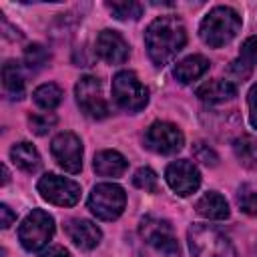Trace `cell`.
I'll return each instance as SVG.
<instances>
[{
  "mask_svg": "<svg viewBox=\"0 0 257 257\" xmlns=\"http://www.w3.org/2000/svg\"><path fill=\"white\" fill-rule=\"evenodd\" d=\"M187 42V30L177 16H157L145 32V44L149 58L155 66H165Z\"/></svg>",
  "mask_w": 257,
  "mask_h": 257,
  "instance_id": "cell-1",
  "label": "cell"
},
{
  "mask_svg": "<svg viewBox=\"0 0 257 257\" xmlns=\"http://www.w3.org/2000/svg\"><path fill=\"white\" fill-rule=\"evenodd\" d=\"M241 30V16L231 6H215L203 18L199 26V34L205 44L213 48H221L229 44Z\"/></svg>",
  "mask_w": 257,
  "mask_h": 257,
  "instance_id": "cell-2",
  "label": "cell"
},
{
  "mask_svg": "<svg viewBox=\"0 0 257 257\" xmlns=\"http://www.w3.org/2000/svg\"><path fill=\"white\" fill-rule=\"evenodd\" d=\"M189 249L193 257H233L235 249L229 237L213 225H191L189 233Z\"/></svg>",
  "mask_w": 257,
  "mask_h": 257,
  "instance_id": "cell-3",
  "label": "cell"
},
{
  "mask_svg": "<svg viewBox=\"0 0 257 257\" xmlns=\"http://www.w3.org/2000/svg\"><path fill=\"white\" fill-rule=\"evenodd\" d=\"M54 235V221L46 211L34 209L18 227V241L26 251H40Z\"/></svg>",
  "mask_w": 257,
  "mask_h": 257,
  "instance_id": "cell-4",
  "label": "cell"
},
{
  "mask_svg": "<svg viewBox=\"0 0 257 257\" xmlns=\"http://www.w3.org/2000/svg\"><path fill=\"white\" fill-rule=\"evenodd\" d=\"M126 205V193L114 183H100L88 195V209L102 221H114L120 217Z\"/></svg>",
  "mask_w": 257,
  "mask_h": 257,
  "instance_id": "cell-5",
  "label": "cell"
},
{
  "mask_svg": "<svg viewBox=\"0 0 257 257\" xmlns=\"http://www.w3.org/2000/svg\"><path fill=\"white\" fill-rule=\"evenodd\" d=\"M112 96L114 102L128 112H139L149 102L147 86L128 70H122L112 78Z\"/></svg>",
  "mask_w": 257,
  "mask_h": 257,
  "instance_id": "cell-6",
  "label": "cell"
},
{
  "mask_svg": "<svg viewBox=\"0 0 257 257\" xmlns=\"http://www.w3.org/2000/svg\"><path fill=\"white\" fill-rule=\"evenodd\" d=\"M36 189L42 195V199H46L48 203L60 205V207H72L80 199V185L74 183L72 179L60 177L54 173L40 177Z\"/></svg>",
  "mask_w": 257,
  "mask_h": 257,
  "instance_id": "cell-7",
  "label": "cell"
},
{
  "mask_svg": "<svg viewBox=\"0 0 257 257\" xmlns=\"http://www.w3.org/2000/svg\"><path fill=\"white\" fill-rule=\"evenodd\" d=\"M76 102L80 110L90 118H104L108 116L110 108L102 94V84L96 76H82L76 82Z\"/></svg>",
  "mask_w": 257,
  "mask_h": 257,
  "instance_id": "cell-8",
  "label": "cell"
},
{
  "mask_svg": "<svg viewBox=\"0 0 257 257\" xmlns=\"http://www.w3.org/2000/svg\"><path fill=\"white\" fill-rule=\"evenodd\" d=\"M139 233L145 239V243L151 245L153 249H157L165 255H179V245H177V239H175V233H173V227L169 225V221L149 215V217L141 219Z\"/></svg>",
  "mask_w": 257,
  "mask_h": 257,
  "instance_id": "cell-9",
  "label": "cell"
},
{
  "mask_svg": "<svg viewBox=\"0 0 257 257\" xmlns=\"http://www.w3.org/2000/svg\"><path fill=\"white\" fill-rule=\"evenodd\" d=\"M183 143H185L183 133L171 122H153L145 133L147 149L159 155H173L183 149Z\"/></svg>",
  "mask_w": 257,
  "mask_h": 257,
  "instance_id": "cell-10",
  "label": "cell"
},
{
  "mask_svg": "<svg viewBox=\"0 0 257 257\" xmlns=\"http://www.w3.org/2000/svg\"><path fill=\"white\" fill-rule=\"evenodd\" d=\"M52 157L66 173H78L82 169V143L74 133H60L50 145Z\"/></svg>",
  "mask_w": 257,
  "mask_h": 257,
  "instance_id": "cell-11",
  "label": "cell"
},
{
  "mask_svg": "<svg viewBox=\"0 0 257 257\" xmlns=\"http://www.w3.org/2000/svg\"><path fill=\"white\" fill-rule=\"evenodd\" d=\"M165 179H167L169 187L181 197H187V195L195 193L201 185L199 169L187 159L173 161L165 171Z\"/></svg>",
  "mask_w": 257,
  "mask_h": 257,
  "instance_id": "cell-12",
  "label": "cell"
},
{
  "mask_svg": "<svg viewBox=\"0 0 257 257\" xmlns=\"http://www.w3.org/2000/svg\"><path fill=\"white\" fill-rule=\"evenodd\" d=\"M96 54L108 64H122L128 58V44L116 30H102L96 36Z\"/></svg>",
  "mask_w": 257,
  "mask_h": 257,
  "instance_id": "cell-13",
  "label": "cell"
},
{
  "mask_svg": "<svg viewBox=\"0 0 257 257\" xmlns=\"http://www.w3.org/2000/svg\"><path fill=\"white\" fill-rule=\"evenodd\" d=\"M66 235H68V239L76 247L86 249V251L94 249L100 243V237H102L100 229L94 223L86 221V219H72V221H68L66 223Z\"/></svg>",
  "mask_w": 257,
  "mask_h": 257,
  "instance_id": "cell-14",
  "label": "cell"
},
{
  "mask_svg": "<svg viewBox=\"0 0 257 257\" xmlns=\"http://www.w3.org/2000/svg\"><path fill=\"white\" fill-rule=\"evenodd\" d=\"M207 70H209V60L201 54H193V56H187L181 62H177V66L173 68V76L181 84H189V82L201 78Z\"/></svg>",
  "mask_w": 257,
  "mask_h": 257,
  "instance_id": "cell-15",
  "label": "cell"
},
{
  "mask_svg": "<svg viewBox=\"0 0 257 257\" xmlns=\"http://www.w3.org/2000/svg\"><path fill=\"white\" fill-rule=\"evenodd\" d=\"M92 167L100 177H120L126 171L128 163L118 151L106 149V151H100V153L94 155Z\"/></svg>",
  "mask_w": 257,
  "mask_h": 257,
  "instance_id": "cell-16",
  "label": "cell"
},
{
  "mask_svg": "<svg viewBox=\"0 0 257 257\" xmlns=\"http://www.w3.org/2000/svg\"><path fill=\"white\" fill-rule=\"evenodd\" d=\"M195 209H197V213H199L201 217L213 219V221H223V219L229 217V203L225 201L223 195H219V193H215V191L205 193V195L197 201Z\"/></svg>",
  "mask_w": 257,
  "mask_h": 257,
  "instance_id": "cell-17",
  "label": "cell"
},
{
  "mask_svg": "<svg viewBox=\"0 0 257 257\" xmlns=\"http://www.w3.org/2000/svg\"><path fill=\"white\" fill-rule=\"evenodd\" d=\"M235 94H237L235 84L231 80H221V78L209 80L197 88V96L205 102H225L231 100Z\"/></svg>",
  "mask_w": 257,
  "mask_h": 257,
  "instance_id": "cell-18",
  "label": "cell"
},
{
  "mask_svg": "<svg viewBox=\"0 0 257 257\" xmlns=\"http://www.w3.org/2000/svg\"><path fill=\"white\" fill-rule=\"evenodd\" d=\"M10 159H12V163L18 169H22L26 173H34L40 167V155H38V151L30 143H18V145H14L10 149Z\"/></svg>",
  "mask_w": 257,
  "mask_h": 257,
  "instance_id": "cell-19",
  "label": "cell"
},
{
  "mask_svg": "<svg viewBox=\"0 0 257 257\" xmlns=\"http://www.w3.org/2000/svg\"><path fill=\"white\" fill-rule=\"evenodd\" d=\"M2 80H4V90L8 92L10 98H22L24 96V74H22V68L16 60H8L4 64Z\"/></svg>",
  "mask_w": 257,
  "mask_h": 257,
  "instance_id": "cell-20",
  "label": "cell"
},
{
  "mask_svg": "<svg viewBox=\"0 0 257 257\" xmlns=\"http://www.w3.org/2000/svg\"><path fill=\"white\" fill-rule=\"evenodd\" d=\"M257 64V36H251L243 42L241 46V54H239V60L233 62L231 70L243 80L251 74V68Z\"/></svg>",
  "mask_w": 257,
  "mask_h": 257,
  "instance_id": "cell-21",
  "label": "cell"
},
{
  "mask_svg": "<svg viewBox=\"0 0 257 257\" xmlns=\"http://www.w3.org/2000/svg\"><path fill=\"white\" fill-rule=\"evenodd\" d=\"M32 98H34V102H36L40 108L52 110V108H56V106L60 104V100H62V90H60V86H56L54 82H46V84H40V86L34 90Z\"/></svg>",
  "mask_w": 257,
  "mask_h": 257,
  "instance_id": "cell-22",
  "label": "cell"
},
{
  "mask_svg": "<svg viewBox=\"0 0 257 257\" xmlns=\"http://www.w3.org/2000/svg\"><path fill=\"white\" fill-rule=\"evenodd\" d=\"M237 159L245 167H257V141L253 137H241L233 145Z\"/></svg>",
  "mask_w": 257,
  "mask_h": 257,
  "instance_id": "cell-23",
  "label": "cell"
},
{
  "mask_svg": "<svg viewBox=\"0 0 257 257\" xmlns=\"http://www.w3.org/2000/svg\"><path fill=\"white\" fill-rule=\"evenodd\" d=\"M106 8L114 14V18L118 20H137L143 14V6L139 2L133 0H124V2H106Z\"/></svg>",
  "mask_w": 257,
  "mask_h": 257,
  "instance_id": "cell-24",
  "label": "cell"
},
{
  "mask_svg": "<svg viewBox=\"0 0 257 257\" xmlns=\"http://www.w3.org/2000/svg\"><path fill=\"white\" fill-rule=\"evenodd\" d=\"M157 183H159L157 173H155L153 169H149V167H141V169H137V173L133 175V185L139 187V189H143V191L155 193V191H157Z\"/></svg>",
  "mask_w": 257,
  "mask_h": 257,
  "instance_id": "cell-25",
  "label": "cell"
},
{
  "mask_svg": "<svg viewBox=\"0 0 257 257\" xmlns=\"http://www.w3.org/2000/svg\"><path fill=\"white\" fill-rule=\"evenodd\" d=\"M237 203H239L243 213L257 215V189H253L249 185H243L237 193Z\"/></svg>",
  "mask_w": 257,
  "mask_h": 257,
  "instance_id": "cell-26",
  "label": "cell"
},
{
  "mask_svg": "<svg viewBox=\"0 0 257 257\" xmlns=\"http://www.w3.org/2000/svg\"><path fill=\"white\" fill-rule=\"evenodd\" d=\"M48 60V52L42 44H30L26 50H24V62L30 66V68H40L44 66Z\"/></svg>",
  "mask_w": 257,
  "mask_h": 257,
  "instance_id": "cell-27",
  "label": "cell"
},
{
  "mask_svg": "<svg viewBox=\"0 0 257 257\" xmlns=\"http://www.w3.org/2000/svg\"><path fill=\"white\" fill-rule=\"evenodd\" d=\"M28 122H30V128H32L36 135H44L50 126H54L56 116L50 114V112H40V114H32V116L28 118Z\"/></svg>",
  "mask_w": 257,
  "mask_h": 257,
  "instance_id": "cell-28",
  "label": "cell"
},
{
  "mask_svg": "<svg viewBox=\"0 0 257 257\" xmlns=\"http://www.w3.org/2000/svg\"><path fill=\"white\" fill-rule=\"evenodd\" d=\"M195 155H197V159L201 161V163H205V165H217V155H215V151L213 149H209L207 145H203V143H199L197 145V149H195Z\"/></svg>",
  "mask_w": 257,
  "mask_h": 257,
  "instance_id": "cell-29",
  "label": "cell"
},
{
  "mask_svg": "<svg viewBox=\"0 0 257 257\" xmlns=\"http://www.w3.org/2000/svg\"><path fill=\"white\" fill-rule=\"evenodd\" d=\"M247 102H249V120L253 128H257V84H253V88L249 90Z\"/></svg>",
  "mask_w": 257,
  "mask_h": 257,
  "instance_id": "cell-30",
  "label": "cell"
},
{
  "mask_svg": "<svg viewBox=\"0 0 257 257\" xmlns=\"http://www.w3.org/2000/svg\"><path fill=\"white\" fill-rule=\"evenodd\" d=\"M0 215H2L0 225H2L4 229H8V227L12 225V221H14V213L10 211V207H8V205H0Z\"/></svg>",
  "mask_w": 257,
  "mask_h": 257,
  "instance_id": "cell-31",
  "label": "cell"
},
{
  "mask_svg": "<svg viewBox=\"0 0 257 257\" xmlns=\"http://www.w3.org/2000/svg\"><path fill=\"white\" fill-rule=\"evenodd\" d=\"M38 257H70V253L66 249H62V247H50L48 251H44Z\"/></svg>",
  "mask_w": 257,
  "mask_h": 257,
  "instance_id": "cell-32",
  "label": "cell"
},
{
  "mask_svg": "<svg viewBox=\"0 0 257 257\" xmlns=\"http://www.w3.org/2000/svg\"><path fill=\"white\" fill-rule=\"evenodd\" d=\"M2 175H4V179H2V183L6 185V183H8V169H6V167H2Z\"/></svg>",
  "mask_w": 257,
  "mask_h": 257,
  "instance_id": "cell-33",
  "label": "cell"
}]
</instances>
